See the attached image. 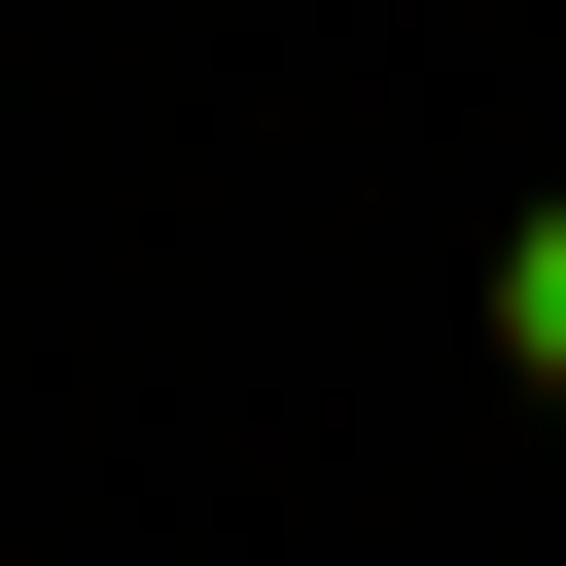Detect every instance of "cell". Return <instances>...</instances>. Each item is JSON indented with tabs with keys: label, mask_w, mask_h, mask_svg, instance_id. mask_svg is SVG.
<instances>
[{
	"label": "cell",
	"mask_w": 566,
	"mask_h": 566,
	"mask_svg": "<svg viewBox=\"0 0 566 566\" xmlns=\"http://www.w3.org/2000/svg\"><path fill=\"white\" fill-rule=\"evenodd\" d=\"M495 354H531V389H566V212H531V283H495Z\"/></svg>",
	"instance_id": "1"
}]
</instances>
